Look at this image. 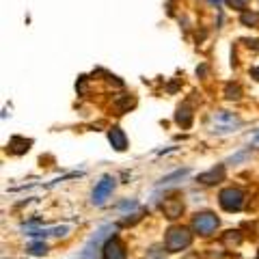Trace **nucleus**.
Instances as JSON below:
<instances>
[{
	"mask_svg": "<svg viewBox=\"0 0 259 259\" xmlns=\"http://www.w3.org/2000/svg\"><path fill=\"white\" fill-rule=\"evenodd\" d=\"M244 205V192L240 188H225L221 192V207L227 212H240Z\"/></svg>",
	"mask_w": 259,
	"mask_h": 259,
	"instance_id": "nucleus-5",
	"label": "nucleus"
},
{
	"mask_svg": "<svg viewBox=\"0 0 259 259\" xmlns=\"http://www.w3.org/2000/svg\"><path fill=\"white\" fill-rule=\"evenodd\" d=\"M240 22L244 24V26H259V15L253 11H242Z\"/></svg>",
	"mask_w": 259,
	"mask_h": 259,
	"instance_id": "nucleus-14",
	"label": "nucleus"
},
{
	"mask_svg": "<svg viewBox=\"0 0 259 259\" xmlns=\"http://www.w3.org/2000/svg\"><path fill=\"white\" fill-rule=\"evenodd\" d=\"M30 145H32V141H26V139H22V136H13L9 141V151L15 153V156H22V153H26L30 149Z\"/></svg>",
	"mask_w": 259,
	"mask_h": 259,
	"instance_id": "nucleus-11",
	"label": "nucleus"
},
{
	"mask_svg": "<svg viewBox=\"0 0 259 259\" xmlns=\"http://www.w3.org/2000/svg\"><path fill=\"white\" fill-rule=\"evenodd\" d=\"M223 240H225V244H233V246H238L240 242H242V238H240L238 231H227V236H225Z\"/></svg>",
	"mask_w": 259,
	"mask_h": 259,
	"instance_id": "nucleus-16",
	"label": "nucleus"
},
{
	"mask_svg": "<svg viewBox=\"0 0 259 259\" xmlns=\"http://www.w3.org/2000/svg\"><path fill=\"white\" fill-rule=\"evenodd\" d=\"M188 175V168H182V171H175V173H171V175H166V177H162V180L158 182L160 186H166V184H173L175 180H182V177H186Z\"/></svg>",
	"mask_w": 259,
	"mask_h": 259,
	"instance_id": "nucleus-15",
	"label": "nucleus"
},
{
	"mask_svg": "<svg viewBox=\"0 0 259 259\" xmlns=\"http://www.w3.org/2000/svg\"><path fill=\"white\" fill-rule=\"evenodd\" d=\"M28 253H30V255H46V253H48V246L44 244V242H37V244H32V246L28 248Z\"/></svg>",
	"mask_w": 259,
	"mask_h": 259,
	"instance_id": "nucleus-18",
	"label": "nucleus"
},
{
	"mask_svg": "<svg viewBox=\"0 0 259 259\" xmlns=\"http://www.w3.org/2000/svg\"><path fill=\"white\" fill-rule=\"evenodd\" d=\"M229 5H231V7H238V9H240V11H244V9H246L244 0H229Z\"/></svg>",
	"mask_w": 259,
	"mask_h": 259,
	"instance_id": "nucleus-19",
	"label": "nucleus"
},
{
	"mask_svg": "<svg viewBox=\"0 0 259 259\" xmlns=\"http://www.w3.org/2000/svg\"><path fill=\"white\" fill-rule=\"evenodd\" d=\"M238 125H240V119L233 115V112L216 110L214 115H212V132L227 134V132H233Z\"/></svg>",
	"mask_w": 259,
	"mask_h": 259,
	"instance_id": "nucleus-3",
	"label": "nucleus"
},
{
	"mask_svg": "<svg viewBox=\"0 0 259 259\" xmlns=\"http://www.w3.org/2000/svg\"><path fill=\"white\" fill-rule=\"evenodd\" d=\"M225 93H227V97L229 100H240V87L238 84H227V89H225Z\"/></svg>",
	"mask_w": 259,
	"mask_h": 259,
	"instance_id": "nucleus-17",
	"label": "nucleus"
},
{
	"mask_svg": "<svg viewBox=\"0 0 259 259\" xmlns=\"http://www.w3.org/2000/svg\"><path fill=\"white\" fill-rule=\"evenodd\" d=\"M221 221L212 214V212H201L192 218V229L199 233V236H212V233L218 229Z\"/></svg>",
	"mask_w": 259,
	"mask_h": 259,
	"instance_id": "nucleus-4",
	"label": "nucleus"
},
{
	"mask_svg": "<svg viewBox=\"0 0 259 259\" xmlns=\"http://www.w3.org/2000/svg\"><path fill=\"white\" fill-rule=\"evenodd\" d=\"M112 188H115V180H112L110 175H104L100 182H97V186L93 188V194H91V201L95 205H102L104 201H106L110 197Z\"/></svg>",
	"mask_w": 259,
	"mask_h": 259,
	"instance_id": "nucleus-6",
	"label": "nucleus"
},
{
	"mask_svg": "<svg viewBox=\"0 0 259 259\" xmlns=\"http://www.w3.org/2000/svg\"><path fill=\"white\" fill-rule=\"evenodd\" d=\"M115 229H117L115 225H106V227H102V229H97L95 236L87 242L84 250L80 253V259H97V253H100V248H104L102 244H106L110 231H115Z\"/></svg>",
	"mask_w": 259,
	"mask_h": 259,
	"instance_id": "nucleus-1",
	"label": "nucleus"
},
{
	"mask_svg": "<svg viewBox=\"0 0 259 259\" xmlns=\"http://www.w3.org/2000/svg\"><path fill=\"white\" fill-rule=\"evenodd\" d=\"M162 212H164L166 218H171V221H175V218H180L182 212H184V203L180 197H171L166 199L164 203H162Z\"/></svg>",
	"mask_w": 259,
	"mask_h": 259,
	"instance_id": "nucleus-8",
	"label": "nucleus"
},
{
	"mask_svg": "<svg viewBox=\"0 0 259 259\" xmlns=\"http://www.w3.org/2000/svg\"><path fill=\"white\" fill-rule=\"evenodd\" d=\"M108 141H110V145L117 151H123L127 147V136H125V132L121 127H112L110 130V132H108Z\"/></svg>",
	"mask_w": 259,
	"mask_h": 259,
	"instance_id": "nucleus-10",
	"label": "nucleus"
},
{
	"mask_svg": "<svg viewBox=\"0 0 259 259\" xmlns=\"http://www.w3.org/2000/svg\"><path fill=\"white\" fill-rule=\"evenodd\" d=\"M175 121L180 123L182 127H190V123H192V112H190V108L186 106H180L177 108V112H175Z\"/></svg>",
	"mask_w": 259,
	"mask_h": 259,
	"instance_id": "nucleus-12",
	"label": "nucleus"
},
{
	"mask_svg": "<svg viewBox=\"0 0 259 259\" xmlns=\"http://www.w3.org/2000/svg\"><path fill=\"white\" fill-rule=\"evenodd\" d=\"M223 180H225V166H223V164H218V166H214V168H209L207 173H201V175H199V182L205 184V186L216 184V182H223Z\"/></svg>",
	"mask_w": 259,
	"mask_h": 259,
	"instance_id": "nucleus-9",
	"label": "nucleus"
},
{
	"mask_svg": "<svg viewBox=\"0 0 259 259\" xmlns=\"http://www.w3.org/2000/svg\"><path fill=\"white\" fill-rule=\"evenodd\" d=\"M69 229L67 227H52V229H41V231H32V233H28V236H65Z\"/></svg>",
	"mask_w": 259,
	"mask_h": 259,
	"instance_id": "nucleus-13",
	"label": "nucleus"
},
{
	"mask_svg": "<svg viewBox=\"0 0 259 259\" xmlns=\"http://www.w3.org/2000/svg\"><path fill=\"white\" fill-rule=\"evenodd\" d=\"M104 259H125V246L117 236H112L102 248Z\"/></svg>",
	"mask_w": 259,
	"mask_h": 259,
	"instance_id": "nucleus-7",
	"label": "nucleus"
},
{
	"mask_svg": "<svg viewBox=\"0 0 259 259\" xmlns=\"http://www.w3.org/2000/svg\"><path fill=\"white\" fill-rule=\"evenodd\" d=\"M192 242V236L188 229H184V227H171V229L166 231V238H164V246L168 253H177V250H184L188 248Z\"/></svg>",
	"mask_w": 259,
	"mask_h": 259,
	"instance_id": "nucleus-2",
	"label": "nucleus"
}]
</instances>
